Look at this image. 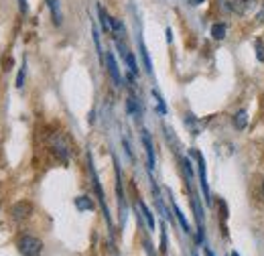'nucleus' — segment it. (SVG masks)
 Wrapping results in <instances>:
<instances>
[{"label": "nucleus", "instance_id": "2", "mask_svg": "<svg viewBox=\"0 0 264 256\" xmlns=\"http://www.w3.org/2000/svg\"><path fill=\"white\" fill-rule=\"evenodd\" d=\"M43 250V242L35 236H23L19 240V252L23 256H39Z\"/></svg>", "mask_w": 264, "mask_h": 256}, {"label": "nucleus", "instance_id": "10", "mask_svg": "<svg viewBox=\"0 0 264 256\" xmlns=\"http://www.w3.org/2000/svg\"><path fill=\"white\" fill-rule=\"evenodd\" d=\"M211 35H213V39H216V41H222L226 37V25L224 23H216L211 27Z\"/></svg>", "mask_w": 264, "mask_h": 256}, {"label": "nucleus", "instance_id": "25", "mask_svg": "<svg viewBox=\"0 0 264 256\" xmlns=\"http://www.w3.org/2000/svg\"><path fill=\"white\" fill-rule=\"evenodd\" d=\"M193 256H197V254H195V252H193Z\"/></svg>", "mask_w": 264, "mask_h": 256}, {"label": "nucleus", "instance_id": "22", "mask_svg": "<svg viewBox=\"0 0 264 256\" xmlns=\"http://www.w3.org/2000/svg\"><path fill=\"white\" fill-rule=\"evenodd\" d=\"M260 19H262V21H264V8H262V14H260Z\"/></svg>", "mask_w": 264, "mask_h": 256}, {"label": "nucleus", "instance_id": "14", "mask_svg": "<svg viewBox=\"0 0 264 256\" xmlns=\"http://www.w3.org/2000/svg\"><path fill=\"white\" fill-rule=\"evenodd\" d=\"M49 6H51L55 25H59V23H61V14H59V4H57V0H49Z\"/></svg>", "mask_w": 264, "mask_h": 256}, {"label": "nucleus", "instance_id": "17", "mask_svg": "<svg viewBox=\"0 0 264 256\" xmlns=\"http://www.w3.org/2000/svg\"><path fill=\"white\" fill-rule=\"evenodd\" d=\"M23 85H25V63H23V67L19 70V75H16V88L21 90Z\"/></svg>", "mask_w": 264, "mask_h": 256}, {"label": "nucleus", "instance_id": "4", "mask_svg": "<svg viewBox=\"0 0 264 256\" xmlns=\"http://www.w3.org/2000/svg\"><path fill=\"white\" fill-rule=\"evenodd\" d=\"M197 161H199V179H201V189H203V195H205V201L211 203V195H209V187H207V175H205V161L203 157L197 152Z\"/></svg>", "mask_w": 264, "mask_h": 256}, {"label": "nucleus", "instance_id": "21", "mask_svg": "<svg viewBox=\"0 0 264 256\" xmlns=\"http://www.w3.org/2000/svg\"><path fill=\"white\" fill-rule=\"evenodd\" d=\"M205 256H213V252H211L209 248H205Z\"/></svg>", "mask_w": 264, "mask_h": 256}, {"label": "nucleus", "instance_id": "7", "mask_svg": "<svg viewBox=\"0 0 264 256\" xmlns=\"http://www.w3.org/2000/svg\"><path fill=\"white\" fill-rule=\"evenodd\" d=\"M75 208L79 212H90V210H94V201L86 195H79V197H75Z\"/></svg>", "mask_w": 264, "mask_h": 256}, {"label": "nucleus", "instance_id": "12", "mask_svg": "<svg viewBox=\"0 0 264 256\" xmlns=\"http://www.w3.org/2000/svg\"><path fill=\"white\" fill-rule=\"evenodd\" d=\"M234 124L238 128H246V124H248V118H246V112L244 110H240V112L234 114Z\"/></svg>", "mask_w": 264, "mask_h": 256}, {"label": "nucleus", "instance_id": "16", "mask_svg": "<svg viewBox=\"0 0 264 256\" xmlns=\"http://www.w3.org/2000/svg\"><path fill=\"white\" fill-rule=\"evenodd\" d=\"M92 33H94V43H96V49H98V55H100V59H104V51H102V45H100V35H98V29L92 27Z\"/></svg>", "mask_w": 264, "mask_h": 256}, {"label": "nucleus", "instance_id": "15", "mask_svg": "<svg viewBox=\"0 0 264 256\" xmlns=\"http://www.w3.org/2000/svg\"><path fill=\"white\" fill-rule=\"evenodd\" d=\"M126 106H128V112H130L132 116H138V114H140V108L136 106V100L132 98V96L126 100Z\"/></svg>", "mask_w": 264, "mask_h": 256}, {"label": "nucleus", "instance_id": "20", "mask_svg": "<svg viewBox=\"0 0 264 256\" xmlns=\"http://www.w3.org/2000/svg\"><path fill=\"white\" fill-rule=\"evenodd\" d=\"M201 2H205V0H189V4H193V6H199Z\"/></svg>", "mask_w": 264, "mask_h": 256}, {"label": "nucleus", "instance_id": "6", "mask_svg": "<svg viewBox=\"0 0 264 256\" xmlns=\"http://www.w3.org/2000/svg\"><path fill=\"white\" fill-rule=\"evenodd\" d=\"M142 143H144L146 157H148V169H153V167H155V148H153L151 136H148V132H146V130H142Z\"/></svg>", "mask_w": 264, "mask_h": 256}, {"label": "nucleus", "instance_id": "11", "mask_svg": "<svg viewBox=\"0 0 264 256\" xmlns=\"http://www.w3.org/2000/svg\"><path fill=\"white\" fill-rule=\"evenodd\" d=\"M124 61H126V65H128L130 73H132V75H136V73H138V67H136V61H134V55H132L130 51H128V53L124 55Z\"/></svg>", "mask_w": 264, "mask_h": 256}, {"label": "nucleus", "instance_id": "8", "mask_svg": "<svg viewBox=\"0 0 264 256\" xmlns=\"http://www.w3.org/2000/svg\"><path fill=\"white\" fill-rule=\"evenodd\" d=\"M98 14H100V21H102V29L106 33H112V16L102 8V6H98Z\"/></svg>", "mask_w": 264, "mask_h": 256}, {"label": "nucleus", "instance_id": "13", "mask_svg": "<svg viewBox=\"0 0 264 256\" xmlns=\"http://www.w3.org/2000/svg\"><path fill=\"white\" fill-rule=\"evenodd\" d=\"M173 212H175V216H177V219H179V224H181V226H183V230H185V232L189 234V232H191V228H189V224H187V219H185V216H183V214H181V210H179V208L175 206V203H173Z\"/></svg>", "mask_w": 264, "mask_h": 256}, {"label": "nucleus", "instance_id": "24", "mask_svg": "<svg viewBox=\"0 0 264 256\" xmlns=\"http://www.w3.org/2000/svg\"><path fill=\"white\" fill-rule=\"evenodd\" d=\"M232 256H240V254H238V252H232Z\"/></svg>", "mask_w": 264, "mask_h": 256}, {"label": "nucleus", "instance_id": "9", "mask_svg": "<svg viewBox=\"0 0 264 256\" xmlns=\"http://www.w3.org/2000/svg\"><path fill=\"white\" fill-rule=\"evenodd\" d=\"M138 208H140V212H142V216H144V219H146V226L151 228V230H155V218H153L151 210H148L142 201H138Z\"/></svg>", "mask_w": 264, "mask_h": 256}, {"label": "nucleus", "instance_id": "23", "mask_svg": "<svg viewBox=\"0 0 264 256\" xmlns=\"http://www.w3.org/2000/svg\"><path fill=\"white\" fill-rule=\"evenodd\" d=\"M262 195H264V181H262Z\"/></svg>", "mask_w": 264, "mask_h": 256}, {"label": "nucleus", "instance_id": "19", "mask_svg": "<svg viewBox=\"0 0 264 256\" xmlns=\"http://www.w3.org/2000/svg\"><path fill=\"white\" fill-rule=\"evenodd\" d=\"M161 250H163V252L167 250V234H165V230L161 232Z\"/></svg>", "mask_w": 264, "mask_h": 256}, {"label": "nucleus", "instance_id": "1", "mask_svg": "<svg viewBox=\"0 0 264 256\" xmlns=\"http://www.w3.org/2000/svg\"><path fill=\"white\" fill-rule=\"evenodd\" d=\"M49 148L53 150V155H55L59 161H63V163L69 161L71 146H69V141L65 139L61 132H53L51 136H49Z\"/></svg>", "mask_w": 264, "mask_h": 256}, {"label": "nucleus", "instance_id": "3", "mask_svg": "<svg viewBox=\"0 0 264 256\" xmlns=\"http://www.w3.org/2000/svg\"><path fill=\"white\" fill-rule=\"evenodd\" d=\"M31 212H33V206H31L29 201H19V203H16V206L12 208V218H14L16 221H21V219L29 218Z\"/></svg>", "mask_w": 264, "mask_h": 256}, {"label": "nucleus", "instance_id": "18", "mask_svg": "<svg viewBox=\"0 0 264 256\" xmlns=\"http://www.w3.org/2000/svg\"><path fill=\"white\" fill-rule=\"evenodd\" d=\"M256 57H258V61H264V49H262L260 41H256Z\"/></svg>", "mask_w": 264, "mask_h": 256}, {"label": "nucleus", "instance_id": "5", "mask_svg": "<svg viewBox=\"0 0 264 256\" xmlns=\"http://www.w3.org/2000/svg\"><path fill=\"white\" fill-rule=\"evenodd\" d=\"M106 63H108V72H110V77L116 85H122V77H120V72H118V65H116V59H114L112 53L106 55Z\"/></svg>", "mask_w": 264, "mask_h": 256}]
</instances>
